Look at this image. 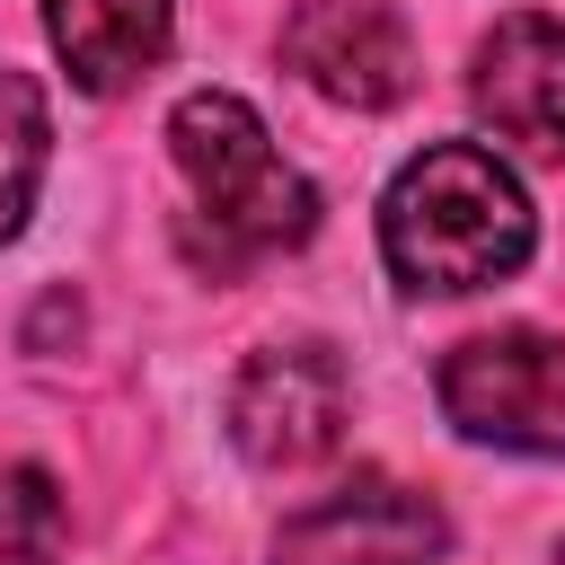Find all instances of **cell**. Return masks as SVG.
I'll return each instance as SVG.
<instances>
[{"label":"cell","instance_id":"obj_11","mask_svg":"<svg viewBox=\"0 0 565 565\" xmlns=\"http://www.w3.org/2000/svg\"><path fill=\"white\" fill-rule=\"evenodd\" d=\"M556 565H565V547H556Z\"/></svg>","mask_w":565,"mask_h":565},{"label":"cell","instance_id":"obj_4","mask_svg":"<svg viewBox=\"0 0 565 565\" xmlns=\"http://www.w3.org/2000/svg\"><path fill=\"white\" fill-rule=\"evenodd\" d=\"M353 380L327 344H265L230 388V441L256 468H318L344 441Z\"/></svg>","mask_w":565,"mask_h":565},{"label":"cell","instance_id":"obj_9","mask_svg":"<svg viewBox=\"0 0 565 565\" xmlns=\"http://www.w3.org/2000/svg\"><path fill=\"white\" fill-rule=\"evenodd\" d=\"M44 159H53L44 88H35L26 71H0V238H18V230H26L35 185H44Z\"/></svg>","mask_w":565,"mask_h":565},{"label":"cell","instance_id":"obj_6","mask_svg":"<svg viewBox=\"0 0 565 565\" xmlns=\"http://www.w3.org/2000/svg\"><path fill=\"white\" fill-rule=\"evenodd\" d=\"M282 71L309 79L335 106H397L415 88V35L380 9V0H300L282 26Z\"/></svg>","mask_w":565,"mask_h":565},{"label":"cell","instance_id":"obj_1","mask_svg":"<svg viewBox=\"0 0 565 565\" xmlns=\"http://www.w3.org/2000/svg\"><path fill=\"white\" fill-rule=\"evenodd\" d=\"M539 247V221H530V194L521 177L477 150V141H433L415 150L388 194H380V256L406 291H486V282H512Z\"/></svg>","mask_w":565,"mask_h":565},{"label":"cell","instance_id":"obj_10","mask_svg":"<svg viewBox=\"0 0 565 565\" xmlns=\"http://www.w3.org/2000/svg\"><path fill=\"white\" fill-rule=\"evenodd\" d=\"M62 547V494L44 468H9L0 477V565H53Z\"/></svg>","mask_w":565,"mask_h":565},{"label":"cell","instance_id":"obj_2","mask_svg":"<svg viewBox=\"0 0 565 565\" xmlns=\"http://www.w3.org/2000/svg\"><path fill=\"white\" fill-rule=\"evenodd\" d=\"M168 150L194 185V212H185V256L203 274H247L256 256H282L318 230V185L274 150L265 115L230 88H194L177 97L168 115Z\"/></svg>","mask_w":565,"mask_h":565},{"label":"cell","instance_id":"obj_7","mask_svg":"<svg viewBox=\"0 0 565 565\" xmlns=\"http://www.w3.org/2000/svg\"><path fill=\"white\" fill-rule=\"evenodd\" d=\"M468 97L494 141L565 168V18H539V9L503 18L468 62Z\"/></svg>","mask_w":565,"mask_h":565},{"label":"cell","instance_id":"obj_5","mask_svg":"<svg viewBox=\"0 0 565 565\" xmlns=\"http://www.w3.org/2000/svg\"><path fill=\"white\" fill-rule=\"evenodd\" d=\"M441 547H450V521L433 494L397 477H353L282 521L274 565H433Z\"/></svg>","mask_w":565,"mask_h":565},{"label":"cell","instance_id":"obj_3","mask_svg":"<svg viewBox=\"0 0 565 565\" xmlns=\"http://www.w3.org/2000/svg\"><path fill=\"white\" fill-rule=\"evenodd\" d=\"M441 415L486 441V450H521V459H565V335L539 327H494L441 353Z\"/></svg>","mask_w":565,"mask_h":565},{"label":"cell","instance_id":"obj_8","mask_svg":"<svg viewBox=\"0 0 565 565\" xmlns=\"http://www.w3.org/2000/svg\"><path fill=\"white\" fill-rule=\"evenodd\" d=\"M44 35L88 97H115L177 44V0H44Z\"/></svg>","mask_w":565,"mask_h":565}]
</instances>
